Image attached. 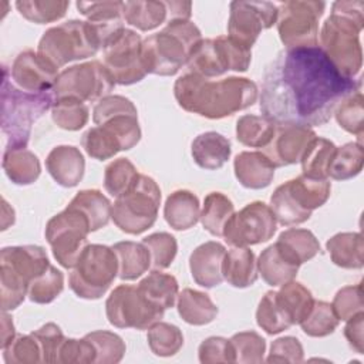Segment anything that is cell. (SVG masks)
Masks as SVG:
<instances>
[{
	"mask_svg": "<svg viewBox=\"0 0 364 364\" xmlns=\"http://www.w3.org/2000/svg\"><path fill=\"white\" fill-rule=\"evenodd\" d=\"M122 18L141 31H149L168 21V9L165 1L134 0L124 1Z\"/></svg>",
	"mask_w": 364,
	"mask_h": 364,
	"instance_id": "34",
	"label": "cell"
},
{
	"mask_svg": "<svg viewBox=\"0 0 364 364\" xmlns=\"http://www.w3.org/2000/svg\"><path fill=\"white\" fill-rule=\"evenodd\" d=\"M256 321L263 331L272 336L279 334L291 327V323L289 321L277 301L274 290L266 291L262 300L259 301L256 310Z\"/></svg>",
	"mask_w": 364,
	"mask_h": 364,
	"instance_id": "49",
	"label": "cell"
},
{
	"mask_svg": "<svg viewBox=\"0 0 364 364\" xmlns=\"http://www.w3.org/2000/svg\"><path fill=\"white\" fill-rule=\"evenodd\" d=\"M191 73L205 78H213L229 71L228 58L219 37L202 38L191 51L188 61Z\"/></svg>",
	"mask_w": 364,
	"mask_h": 364,
	"instance_id": "26",
	"label": "cell"
},
{
	"mask_svg": "<svg viewBox=\"0 0 364 364\" xmlns=\"http://www.w3.org/2000/svg\"><path fill=\"white\" fill-rule=\"evenodd\" d=\"M176 309L181 318L191 326L209 324L219 313L218 306L212 301L209 294L189 287L178 294Z\"/></svg>",
	"mask_w": 364,
	"mask_h": 364,
	"instance_id": "31",
	"label": "cell"
},
{
	"mask_svg": "<svg viewBox=\"0 0 364 364\" xmlns=\"http://www.w3.org/2000/svg\"><path fill=\"white\" fill-rule=\"evenodd\" d=\"M274 165L260 151H243L233 161L235 176L243 188L263 189L274 178Z\"/></svg>",
	"mask_w": 364,
	"mask_h": 364,
	"instance_id": "25",
	"label": "cell"
},
{
	"mask_svg": "<svg viewBox=\"0 0 364 364\" xmlns=\"http://www.w3.org/2000/svg\"><path fill=\"white\" fill-rule=\"evenodd\" d=\"M276 230L277 220L270 206L255 200L230 216L223 237L232 247H249L270 240Z\"/></svg>",
	"mask_w": 364,
	"mask_h": 364,
	"instance_id": "15",
	"label": "cell"
},
{
	"mask_svg": "<svg viewBox=\"0 0 364 364\" xmlns=\"http://www.w3.org/2000/svg\"><path fill=\"white\" fill-rule=\"evenodd\" d=\"M230 141L216 131L199 134L191 145V154L195 164L208 171L222 168L230 158Z\"/></svg>",
	"mask_w": 364,
	"mask_h": 364,
	"instance_id": "27",
	"label": "cell"
},
{
	"mask_svg": "<svg viewBox=\"0 0 364 364\" xmlns=\"http://www.w3.org/2000/svg\"><path fill=\"white\" fill-rule=\"evenodd\" d=\"M100 48L101 43L91 23L68 20L44 31L37 53L55 68H60L71 61L95 55Z\"/></svg>",
	"mask_w": 364,
	"mask_h": 364,
	"instance_id": "8",
	"label": "cell"
},
{
	"mask_svg": "<svg viewBox=\"0 0 364 364\" xmlns=\"http://www.w3.org/2000/svg\"><path fill=\"white\" fill-rule=\"evenodd\" d=\"M64 289V274L50 264L40 276H37L27 290V297L37 304H48L54 301Z\"/></svg>",
	"mask_w": 364,
	"mask_h": 364,
	"instance_id": "48",
	"label": "cell"
},
{
	"mask_svg": "<svg viewBox=\"0 0 364 364\" xmlns=\"http://www.w3.org/2000/svg\"><path fill=\"white\" fill-rule=\"evenodd\" d=\"M165 310L152 304L132 284H119L108 296L105 301V314L117 328L148 330L161 321Z\"/></svg>",
	"mask_w": 364,
	"mask_h": 364,
	"instance_id": "14",
	"label": "cell"
},
{
	"mask_svg": "<svg viewBox=\"0 0 364 364\" xmlns=\"http://www.w3.org/2000/svg\"><path fill=\"white\" fill-rule=\"evenodd\" d=\"M46 168L60 186L74 188L84 176L85 159L77 146L58 145L48 152Z\"/></svg>",
	"mask_w": 364,
	"mask_h": 364,
	"instance_id": "23",
	"label": "cell"
},
{
	"mask_svg": "<svg viewBox=\"0 0 364 364\" xmlns=\"http://www.w3.org/2000/svg\"><path fill=\"white\" fill-rule=\"evenodd\" d=\"M229 341L235 353V363L259 364L264 361L266 340L256 331L236 333Z\"/></svg>",
	"mask_w": 364,
	"mask_h": 364,
	"instance_id": "53",
	"label": "cell"
},
{
	"mask_svg": "<svg viewBox=\"0 0 364 364\" xmlns=\"http://www.w3.org/2000/svg\"><path fill=\"white\" fill-rule=\"evenodd\" d=\"M300 263L279 242L267 246L257 259V270L262 279L272 287L286 284L297 276Z\"/></svg>",
	"mask_w": 364,
	"mask_h": 364,
	"instance_id": "24",
	"label": "cell"
},
{
	"mask_svg": "<svg viewBox=\"0 0 364 364\" xmlns=\"http://www.w3.org/2000/svg\"><path fill=\"white\" fill-rule=\"evenodd\" d=\"M363 330H364V311H360V313L354 314L353 317H350L344 327V336H346L348 344L358 354L364 353Z\"/></svg>",
	"mask_w": 364,
	"mask_h": 364,
	"instance_id": "61",
	"label": "cell"
},
{
	"mask_svg": "<svg viewBox=\"0 0 364 364\" xmlns=\"http://www.w3.org/2000/svg\"><path fill=\"white\" fill-rule=\"evenodd\" d=\"M199 361L202 364L235 363V353L228 338L213 336L203 340L198 348Z\"/></svg>",
	"mask_w": 364,
	"mask_h": 364,
	"instance_id": "58",
	"label": "cell"
},
{
	"mask_svg": "<svg viewBox=\"0 0 364 364\" xmlns=\"http://www.w3.org/2000/svg\"><path fill=\"white\" fill-rule=\"evenodd\" d=\"M361 80L343 75L318 47L280 51L263 75L260 111L276 124L320 127Z\"/></svg>",
	"mask_w": 364,
	"mask_h": 364,
	"instance_id": "1",
	"label": "cell"
},
{
	"mask_svg": "<svg viewBox=\"0 0 364 364\" xmlns=\"http://www.w3.org/2000/svg\"><path fill=\"white\" fill-rule=\"evenodd\" d=\"M84 337L94 346L95 363L117 364L124 358L127 347L118 334L108 330H95Z\"/></svg>",
	"mask_w": 364,
	"mask_h": 364,
	"instance_id": "51",
	"label": "cell"
},
{
	"mask_svg": "<svg viewBox=\"0 0 364 364\" xmlns=\"http://www.w3.org/2000/svg\"><path fill=\"white\" fill-rule=\"evenodd\" d=\"M16 338V328L13 324L11 317L7 314V311H3L1 314V350L6 348L13 340Z\"/></svg>",
	"mask_w": 364,
	"mask_h": 364,
	"instance_id": "63",
	"label": "cell"
},
{
	"mask_svg": "<svg viewBox=\"0 0 364 364\" xmlns=\"http://www.w3.org/2000/svg\"><path fill=\"white\" fill-rule=\"evenodd\" d=\"M88 107L77 98H58L51 107V118L54 124L65 131L81 129L88 122Z\"/></svg>",
	"mask_w": 364,
	"mask_h": 364,
	"instance_id": "43",
	"label": "cell"
},
{
	"mask_svg": "<svg viewBox=\"0 0 364 364\" xmlns=\"http://www.w3.org/2000/svg\"><path fill=\"white\" fill-rule=\"evenodd\" d=\"M276 297L291 326L300 324L307 317L314 304L311 291L294 280L282 284L280 290L276 291Z\"/></svg>",
	"mask_w": 364,
	"mask_h": 364,
	"instance_id": "35",
	"label": "cell"
},
{
	"mask_svg": "<svg viewBox=\"0 0 364 364\" xmlns=\"http://www.w3.org/2000/svg\"><path fill=\"white\" fill-rule=\"evenodd\" d=\"M202 33L191 20H171L166 26L142 40V63L146 74L175 75L188 61Z\"/></svg>",
	"mask_w": 364,
	"mask_h": 364,
	"instance_id": "4",
	"label": "cell"
},
{
	"mask_svg": "<svg viewBox=\"0 0 364 364\" xmlns=\"http://www.w3.org/2000/svg\"><path fill=\"white\" fill-rule=\"evenodd\" d=\"M337 146L333 141L321 136H316L307 146L301 156V171L304 176L314 179H327L331 159Z\"/></svg>",
	"mask_w": 364,
	"mask_h": 364,
	"instance_id": "40",
	"label": "cell"
},
{
	"mask_svg": "<svg viewBox=\"0 0 364 364\" xmlns=\"http://www.w3.org/2000/svg\"><path fill=\"white\" fill-rule=\"evenodd\" d=\"M173 95L185 111L209 119H220L252 107L257 100L259 90L246 77L210 81L189 71L175 81Z\"/></svg>",
	"mask_w": 364,
	"mask_h": 364,
	"instance_id": "2",
	"label": "cell"
},
{
	"mask_svg": "<svg viewBox=\"0 0 364 364\" xmlns=\"http://www.w3.org/2000/svg\"><path fill=\"white\" fill-rule=\"evenodd\" d=\"M91 233L87 216L67 205V208L54 215L46 225V239L51 247L53 256L64 269H73L87 247V236Z\"/></svg>",
	"mask_w": 364,
	"mask_h": 364,
	"instance_id": "11",
	"label": "cell"
},
{
	"mask_svg": "<svg viewBox=\"0 0 364 364\" xmlns=\"http://www.w3.org/2000/svg\"><path fill=\"white\" fill-rule=\"evenodd\" d=\"M118 262V277L121 280H135L151 267V256L146 246L141 242L124 240L111 246Z\"/></svg>",
	"mask_w": 364,
	"mask_h": 364,
	"instance_id": "33",
	"label": "cell"
},
{
	"mask_svg": "<svg viewBox=\"0 0 364 364\" xmlns=\"http://www.w3.org/2000/svg\"><path fill=\"white\" fill-rule=\"evenodd\" d=\"M161 205V189L148 175L139 173L138 181L124 195L115 198L111 219L119 230L141 235L154 226Z\"/></svg>",
	"mask_w": 364,
	"mask_h": 364,
	"instance_id": "9",
	"label": "cell"
},
{
	"mask_svg": "<svg viewBox=\"0 0 364 364\" xmlns=\"http://www.w3.org/2000/svg\"><path fill=\"white\" fill-rule=\"evenodd\" d=\"M276 242H279L284 249H287L300 264L311 260L320 252L318 239L309 229H286L279 235Z\"/></svg>",
	"mask_w": 364,
	"mask_h": 364,
	"instance_id": "44",
	"label": "cell"
},
{
	"mask_svg": "<svg viewBox=\"0 0 364 364\" xmlns=\"http://www.w3.org/2000/svg\"><path fill=\"white\" fill-rule=\"evenodd\" d=\"M92 121L112 132L122 151L134 148L141 139L138 111L134 102L122 95H107L92 108Z\"/></svg>",
	"mask_w": 364,
	"mask_h": 364,
	"instance_id": "17",
	"label": "cell"
},
{
	"mask_svg": "<svg viewBox=\"0 0 364 364\" xmlns=\"http://www.w3.org/2000/svg\"><path fill=\"white\" fill-rule=\"evenodd\" d=\"M304 350L297 337L286 336L274 340L270 346V353L264 361L267 363H301Z\"/></svg>",
	"mask_w": 364,
	"mask_h": 364,
	"instance_id": "60",
	"label": "cell"
},
{
	"mask_svg": "<svg viewBox=\"0 0 364 364\" xmlns=\"http://www.w3.org/2000/svg\"><path fill=\"white\" fill-rule=\"evenodd\" d=\"M141 50L142 38L131 28H124L102 48L104 65L111 73L115 84L131 85L145 78L146 70Z\"/></svg>",
	"mask_w": 364,
	"mask_h": 364,
	"instance_id": "16",
	"label": "cell"
},
{
	"mask_svg": "<svg viewBox=\"0 0 364 364\" xmlns=\"http://www.w3.org/2000/svg\"><path fill=\"white\" fill-rule=\"evenodd\" d=\"M338 323L340 320L336 316L330 303L323 300H314L310 313L300 323V327L310 337H326L334 333Z\"/></svg>",
	"mask_w": 364,
	"mask_h": 364,
	"instance_id": "52",
	"label": "cell"
},
{
	"mask_svg": "<svg viewBox=\"0 0 364 364\" xmlns=\"http://www.w3.org/2000/svg\"><path fill=\"white\" fill-rule=\"evenodd\" d=\"M276 122L264 115L246 114L236 121V138L250 148H266L272 141Z\"/></svg>",
	"mask_w": 364,
	"mask_h": 364,
	"instance_id": "39",
	"label": "cell"
},
{
	"mask_svg": "<svg viewBox=\"0 0 364 364\" xmlns=\"http://www.w3.org/2000/svg\"><path fill=\"white\" fill-rule=\"evenodd\" d=\"M277 9V31L286 48L318 46V20L326 9L324 1L290 0Z\"/></svg>",
	"mask_w": 364,
	"mask_h": 364,
	"instance_id": "12",
	"label": "cell"
},
{
	"mask_svg": "<svg viewBox=\"0 0 364 364\" xmlns=\"http://www.w3.org/2000/svg\"><path fill=\"white\" fill-rule=\"evenodd\" d=\"M118 276V262L112 247L88 243L68 276L70 289L85 300L102 297Z\"/></svg>",
	"mask_w": 364,
	"mask_h": 364,
	"instance_id": "10",
	"label": "cell"
},
{
	"mask_svg": "<svg viewBox=\"0 0 364 364\" xmlns=\"http://www.w3.org/2000/svg\"><path fill=\"white\" fill-rule=\"evenodd\" d=\"M233 213L235 205L226 195L222 192H210L205 196L199 220L205 230L220 237L223 236V229Z\"/></svg>",
	"mask_w": 364,
	"mask_h": 364,
	"instance_id": "38",
	"label": "cell"
},
{
	"mask_svg": "<svg viewBox=\"0 0 364 364\" xmlns=\"http://www.w3.org/2000/svg\"><path fill=\"white\" fill-rule=\"evenodd\" d=\"M81 145L91 158L98 161L111 159L119 151H122L118 138L101 125L87 129L82 134Z\"/></svg>",
	"mask_w": 364,
	"mask_h": 364,
	"instance_id": "47",
	"label": "cell"
},
{
	"mask_svg": "<svg viewBox=\"0 0 364 364\" xmlns=\"http://www.w3.org/2000/svg\"><path fill=\"white\" fill-rule=\"evenodd\" d=\"M115 81L108 68L97 60L71 65L63 70L51 90L54 101L58 98H77L85 101H100L111 95Z\"/></svg>",
	"mask_w": 364,
	"mask_h": 364,
	"instance_id": "13",
	"label": "cell"
},
{
	"mask_svg": "<svg viewBox=\"0 0 364 364\" xmlns=\"http://www.w3.org/2000/svg\"><path fill=\"white\" fill-rule=\"evenodd\" d=\"M68 205L77 208L87 216L91 232L105 228L111 219L112 203L98 189H84L77 192Z\"/></svg>",
	"mask_w": 364,
	"mask_h": 364,
	"instance_id": "37",
	"label": "cell"
},
{
	"mask_svg": "<svg viewBox=\"0 0 364 364\" xmlns=\"http://www.w3.org/2000/svg\"><path fill=\"white\" fill-rule=\"evenodd\" d=\"M164 218L175 230H188L193 228L200 218L198 196L186 189L172 192L165 200Z\"/></svg>",
	"mask_w": 364,
	"mask_h": 364,
	"instance_id": "28",
	"label": "cell"
},
{
	"mask_svg": "<svg viewBox=\"0 0 364 364\" xmlns=\"http://www.w3.org/2000/svg\"><path fill=\"white\" fill-rule=\"evenodd\" d=\"M80 14L95 28L101 48H104L124 27L122 6L124 1H77Z\"/></svg>",
	"mask_w": 364,
	"mask_h": 364,
	"instance_id": "22",
	"label": "cell"
},
{
	"mask_svg": "<svg viewBox=\"0 0 364 364\" xmlns=\"http://www.w3.org/2000/svg\"><path fill=\"white\" fill-rule=\"evenodd\" d=\"M151 351L158 357H172L183 346V334L175 324L158 321L148 328L146 334Z\"/></svg>",
	"mask_w": 364,
	"mask_h": 364,
	"instance_id": "42",
	"label": "cell"
},
{
	"mask_svg": "<svg viewBox=\"0 0 364 364\" xmlns=\"http://www.w3.org/2000/svg\"><path fill=\"white\" fill-rule=\"evenodd\" d=\"M57 363H64V364L95 363L94 346L85 337H82L81 340L65 338L60 347Z\"/></svg>",
	"mask_w": 364,
	"mask_h": 364,
	"instance_id": "59",
	"label": "cell"
},
{
	"mask_svg": "<svg viewBox=\"0 0 364 364\" xmlns=\"http://www.w3.org/2000/svg\"><path fill=\"white\" fill-rule=\"evenodd\" d=\"M334 117L337 124L347 132L358 136V142H361L364 134V98L361 91H355L346 97L336 108Z\"/></svg>",
	"mask_w": 364,
	"mask_h": 364,
	"instance_id": "50",
	"label": "cell"
},
{
	"mask_svg": "<svg viewBox=\"0 0 364 364\" xmlns=\"http://www.w3.org/2000/svg\"><path fill=\"white\" fill-rule=\"evenodd\" d=\"M139 172L135 165L127 158H118L109 162L104 172V188L105 191L118 198L129 191L138 181Z\"/></svg>",
	"mask_w": 364,
	"mask_h": 364,
	"instance_id": "46",
	"label": "cell"
},
{
	"mask_svg": "<svg viewBox=\"0 0 364 364\" xmlns=\"http://www.w3.org/2000/svg\"><path fill=\"white\" fill-rule=\"evenodd\" d=\"M364 152L361 142H347L337 146L328 168V176L334 181H347L363 171Z\"/></svg>",
	"mask_w": 364,
	"mask_h": 364,
	"instance_id": "41",
	"label": "cell"
},
{
	"mask_svg": "<svg viewBox=\"0 0 364 364\" xmlns=\"http://www.w3.org/2000/svg\"><path fill=\"white\" fill-rule=\"evenodd\" d=\"M326 249L331 262L343 269H361L364 266V243L360 232H340L331 236Z\"/></svg>",
	"mask_w": 364,
	"mask_h": 364,
	"instance_id": "32",
	"label": "cell"
},
{
	"mask_svg": "<svg viewBox=\"0 0 364 364\" xmlns=\"http://www.w3.org/2000/svg\"><path fill=\"white\" fill-rule=\"evenodd\" d=\"M58 74V68L33 50L21 51L14 58L10 70L13 82L28 92L51 91Z\"/></svg>",
	"mask_w": 364,
	"mask_h": 364,
	"instance_id": "20",
	"label": "cell"
},
{
	"mask_svg": "<svg viewBox=\"0 0 364 364\" xmlns=\"http://www.w3.org/2000/svg\"><path fill=\"white\" fill-rule=\"evenodd\" d=\"M228 37L252 50L259 34L277 21V4L270 1H232Z\"/></svg>",
	"mask_w": 364,
	"mask_h": 364,
	"instance_id": "18",
	"label": "cell"
},
{
	"mask_svg": "<svg viewBox=\"0 0 364 364\" xmlns=\"http://www.w3.org/2000/svg\"><path fill=\"white\" fill-rule=\"evenodd\" d=\"M50 266L44 247L37 245L7 246L0 252L1 310L17 309L26 299L28 284Z\"/></svg>",
	"mask_w": 364,
	"mask_h": 364,
	"instance_id": "6",
	"label": "cell"
},
{
	"mask_svg": "<svg viewBox=\"0 0 364 364\" xmlns=\"http://www.w3.org/2000/svg\"><path fill=\"white\" fill-rule=\"evenodd\" d=\"M18 13L36 24L53 23L63 18L70 7L64 0H18L16 1Z\"/></svg>",
	"mask_w": 364,
	"mask_h": 364,
	"instance_id": "45",
	"label": "cell"
},
{
	"mask_svg": "<svg viewBox=\"0 0 364 364\" xmlns=\"http://www.w3.org/2000/svg\"><path fill=\"white\" fill-rule=\"evenodd\" d=\"M54 104L53 92H28L9 80L3 70L1 85V131L7 136L6 146H27L33 124Z\"/></svg>",
	"mask_w": 364,
	"mask_h": 364,
	"instance_id": "5",
	"label": "cell"
},
{
	"mask_svg": "<svg viewBox=\"0 0 364 364\" xmlns=\"http://www.w3.org/2000/svg\"><path fill=\"white\" fill-rule=\"evenodd\" d=\"M333 310L338 320L347 321L354 314L364 311L363 304V286L361 283L354 286L341 287L333 299Z\"/></svg>",
	"mask_w": 364,
	"mask_h": 364,
	"instance_id": "56",
	"label": "cell"
},
{
	"mask_svg": "<svg viewBox=\"0 0 364 364\" xmlns=\"http://www.w3.org/2000/svg\"><path fill=\"white\" fill-rule=\"evenodd\" d=\"M310 127L299 124H276L274 135L263 154L272 161L274 168L293 165L301 161L309 144L316 138Z\"/></svg>",
	"mask_w": 364,
	"mask_h": 364,
	"instance_id": "19",
	"label": "cell"
},
{
	"mask_svg": "<svg viewBox=\"0 0 364 364\" xmlns=\"http://www.w3.org/2000/svg\"><path fill=\"white\" fill-rule=\"evenodd\" d=\"M3 169L7 178L20 186L34 183L41 173L38 156L27 149V146H6L3 152Z\"/></svg>",
	"mask_w": 364,
	"mask_h": 364,
	"instance_id": "29",
	"label": "cell"
},
{
	"mask_svg": "<svg viewBox=\"0 0 364 364\" xmlns=\"http://www.w3.org/2000/svg\"><path fill=\"white\" fill-rule=\"evenodd\" d=\"M168 9V21L171 20H189L192 14L191 1H165Z\"/></svg>",
	"mask_w": 364,
	"mask_h": 364,
	"instance_id": "62",
	"label": "cell"
},
{
	"mask_svg": "<svg viewBox=\"0 0 364 364\" xmlns=\"http://www.w3.org/2000/svg\"><path fill=\"white\" fill-rule=\"evenodd\" d=\"M139 291L155 306L168 310L173 307L179 294V286L175 276L154 270L138 283Z\"/></svg>",
	"mask_w": 364,
	"mask_h": 364,
	"instance_id": "36",
	"label": "cell"
},
{
	"mask_svg": "<svg viewBox=\"0 0 364 364\" xmlns=\"http://www.w3.org/2000/svg\"><path fill=\"white\" fill-rule=\"evenodd\" d=\"M259 276L257 260L249 247H232L223 259V280L236 289L256 283Z\"/></svg>",
	"mask_w": 364,
	"mask_h": 364,
	"instance_id": "30",
	"label": "cell"
},
{
	"mask_svg": "<svg viewBox=\"0 0 364 364\" xmlns=\"http://www.w3.org/2000/svg\"><path fill=\"white\" fill-rule=\"evenodd\" d=\"M226 247L215 240L199 245L189 256L192 279L200 287L212 289L223 282V259Z\"/></svg>",
	"mask_w": 364,
	"mask_h": 364,
	"instance_id": "21",
	"label": "cell"
},
{
	"mask_svg": "<svg viewBox=\"0 0 364 364\" xmlns=\"http://www.w3.org/2000/svg\"><path fill=\"white\" fill-rule=\"evenodd\" d=\"M331 183L327 179H314L303 173L279 185L270 198V209L277 223L293 226L310 219L314 209L330 198Z\"/></svg>",
	"mask_w": 364,
	"mask_h": 364,
	"instance_id": "7",
	"label": "cell"
},
{
	"mask_svg": "<svg viewBox=\"0 0 364 364\" xmlns=\"http://www.w3.org/2000/svg\"><path fill=\"white\" fill-rule=\"evenodd\" d=\"M31 334L40 344L43 363H57L60 347L65 340L63 330L55 323H46L40 328L31 331Z\"/></svg>",
	"mask_w": 364,
	"mask_h": 364,
	"instance_id": "57",
	"label": "cell"
},
{
	"mask_svg": "<svg viewBox=\"0 0 364 364\" xmlns=\"http://www.w3.org/2000/svg\"><path fill=\"white\" fill-rule=\"evenodd\" d=\"M142 243L149 250L151 269L162 270L172 264L178 252V242L175 236L168 232H156L145 236Z\"/></svg>",
	"mask_w": 364,
	"mask_h": 364,
	"instance_id": "54",
	"label": "cell"
},
{
	"mask_svg": "<svg viewBox=\"0 0 364 364\" xmlns=\"http://www.w3.org/2000/svg\"><path fill=\"white\" fill-rule=\"evenodd\" d=\"M3 360L7 364H34L43 363L41 348L37 338L30 334H20L3 348Z\"/></svg>",
	"mask_w": 364,
	"mask_h": 364,
	"instance_id": "55",
	"label": "cell"
},
{
	"mask_svg": "<svg viewBox=\"0 0 364 364\" xmlns=\"http://www.w3.org/2000/svg\"><path fill=\"white\" fill-rule=\"evenodd\" d=\"M364 27V3L338 0L331 4V14L320 30V48L337 70L355 78L363 67L360 33Z\"/></svg>",
	"mask_w": 364,
	"mask_h": 364,
	"instance_id": "3",
	"label": "cell"
}]
</instances>
